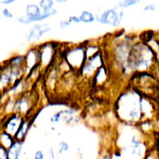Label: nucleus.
<instances>
[{"instance_id": "26", "label": "nucleus", "mask_w": 159, "mask_h": 159, "mask_svg": "<svg viewBox=\"0 0 159 159\" xmlns=\"http://www.w3.org/2000/svg\"><path fill=\"white\" fill-rule=\"evenodd\" d=\"M4 103V97H3V92H0V112H1L2 106Z\"/></svg>"}, {"instance_id": "15", "label": "nucleus", "mask_w": 159, "mask_h": 159, "mask_svg": "<svg viewBox=\"0 0 159 159\" xmlns=\"http://www.w3.org/2000/svg\"><path fill=\"white\" fill-rule=\"evenodd\" d=\"M25 12L27 16L29 17H32V16H36V15L40 14L42 13V10L39 9V7H38L37 3H35V2H31V3H28L27 6L25 7Z\"/></svg>"}, {"instance_id": "18", "label": "nucleus", "mask_w": 159, "mask_h": 159, "mask_svg": "<svg viewBox=\"0 0 159 159\" xmlns=\"http://www.w3.org/2000/svg\"><path fill=\"white\" fill-rule=\"evenodd\" d=\"M69 148H70V144H69L67 141L61 140L60 142L57 143V148H56V151H57L58 155H61V154L67 153L69 151Z\"/></svg>"}, {"instance_id": "21", "label": "nucleus", "mask_w": 159, "mask_h": 159, "mask_svg": "<svg viewBox=\"0 0 159 159\" xmlns=\"http://www.w3.org/2000/svg\"><path fill=\"white\" fill-rule=\"evenodd\" d=\"M57 155H58L57 151H55L54 148H53V147L48 148V158H49V159H56Z\"/></svg>"}, {"instance_id": "29", "label": "nucleus", "mask_w": 159, "mask_h": 159, "mask_svg": "<svg viewBox=\"0 0 159 159\" xmlns=\"http://www.w3.org/2000/svg\"><path fill=\"white\" fill-rule=\"evenodd\" d=\"M1 17H2V16H1V14H0V18H1Z\"/></svg>"}, {"instance_id": "10", "label": "nucleus", "mask_w": 159, "mask_h": 159, "mask_svg": "<svg viewBox=\"0 0 159 159\" xmlns=\"http://www.w3.org/2000/svg\"><path fill=\"white\" fill-rule=\"evenodd\" d=\"M14 84L12 68L6 61L0 64V92H4Z\"/></svg>"}, {"instance_id": "3", "label": "nucleus", "mask_w": 159, "mask_h": 159, "mask_svg": "<svg viewBox=\"0 0 159 159\" xmlns=\"http://www.w3.org/2000/svg\"><path fill=\"white\" fill-rule=\"evenodd\" d=\"M61 55V58L69 66V68L72 70H81L87 60L85 47L79 45L66 48V50Z\"/></svg>"}, {"instance_id": "2", "label": "nucleus", "mask_w": 159, "mask_h": 159, "mask_svg": "<svg viewBox=\"0 0 159 159\" xmlns=\"http://www.w3.org/2000/svg\"><path fill=\"white\" fill-rule=\"evenodd\" d=\"M38 50H39L40 69H42V71L47 70L51 66H53L56 58L58 57L60 43L57 42H54V40H49V42L38 45Z\"/></svg>"}, {"instance_id": "17", "label": "nucleus", "mask_w": 159, "mask_h": 159, "mask_svg": "<svg viewBox=\"0 0 159 159\" xmlns=\"http://www.w3.org/2000/svg\"><path fill=\"white\" fill-rule=\"evenodd\" d=\"M37 4L39 9L42 10V12H49L52 9H54L55 1H53V0H39Z\"/></svg>"}, {"instance_id": "5", "label": "nucleus", "mask_w": 159, "mask_h": 159, "mask_svg": "<svg viewBox=\"0 0 159 159\" xmlns=\"http://www.w3.org/2000/svg\"><path fill=\"white\" fill-rule=\"evenodd\" d=\"M25 117L19 114H11L7 116H1L0 119V129L7 134L15 137L18 132L20 125L24 121Z\"/></svg>"}, {"instance_id": "12", "label": "nucleus", "mask_w": 159, "mask_h": 159, "mask_svg": "<svg viewBox=\"0 0 159 159\" xmlns=\"http://www.w3.org/2000/svg\"><path fill=\"white\" fill-rule=\"evenodd\" d=\"M25 142L15 140V142L7 148V159H21Z\"/></svg>"}, {"instance_id": "28", "label": "nucleus", "mask_w": 159, "mask_h": 159, "mask_svg": "<svg viewBox=\"0 0 159 159\" xmlns=\"http://www.w3.org/2000/svg\"><path fill=\"white\" fill-rule=\"evenodd\" d=\"M155 9H156V7L152 4V6H147V7H144V11H154Z\"/></svg>"}, {"instance_id": "14", "label": "nucleus", "mask_w": 159, "mask_h": 159, "mask_svg": "<svg viewBox=\"0 0 159 159\" xmlns=\"http://www.w3.org/2000/svg\"><path fill=\"white\" fill-rule=\"evenodd\" d=\"M14 142H15V138L13 136L7 134L6 132L0 129V147L7 150Z\"/></svg>"}, {"instance_id": "4", "label": "nucleus", "mask_w": 159, "mask_h": 159, "mask_svg": "<svg viewBox=\"0 0 159 159\" xmlns=\"http://www.w3.org/2000/svg\"><path fill=\"white\" fill-rule=\"evenodd\" d=\"M48 121L52 125L60 124V123L64 125H72L79 121V115L74 108L66 107L52 112L49 116Z\"/></svg>"}, {"instance_id": "24", "label": "nucleus", "mask_w": 159, "mask_h": 159, "mask_svg": "<svg viewBox=\"0 0 159 159\" xmlns=\"http://www.w3.org/2000/svg\"><path fill=\"white\" fill-rule=\"evenodd\" d=\"M70 21H69L68 19H65V20H61V21H60V24H58V25H60L61 29H66V28L70 27Z\"/></svg>"}, {"instance_id": "1", "label": "nucleus", "mask_w": 159, "mask_h": 159, "mask_svg": "<svg viewBox=\"0 0 159 159\" xmlns=\"http://www.w3.org/2000/svg\"><path fill=\"white\" fill-rule=\"evenodd\" d=\"M37 98L38 97L34 89H30L21 96L12 99L13 112L19 114L24 117H32L37 105Z\"/></svg>"}, {"instance_id": "23", "label": "nucleus", "mask_w": 159, "mask_h": 159, "mask_svg": "<svg viewBox=\"0 0 159 159\" xmlns=\"http://www.w3.org/2000/svg\"><path fill=\"white\" fill-rule=\"evenodd\" d=\"M68 20L70 21V24H80V22H81L80 17L76 16V15H71V16H69Z\"/></svg>"}, {"instance_id": "7", "label": "nucleus", "mask_w": 159, "mask_h": 159, "mask_svg": "<svg viewBox=\"0 0 159 159\" xmlns=\"http://www.w3.org/2000/svg\"><path fill=\"white\" fill-rule=\"evenodd\" d=\"M33 84L29 82L27 80V78L21 79V80H18L17 82H15L13 85L7 89V91L3 92V97H4V100L6 99H15L17 97L21 96V94L25 93L27 91H29Z\"/></svg>"}, {"instance_id": "6", "label": "nucleus", "mask_w": 159, "mask_h": 159, "mask_svg": "<svg viewBox=\"0 0 159 159\" xmlns=\"http://www.w3.org/2000/svg\"><path fill=\"white\" fill-rule=\"evenodd\" d=\"M123 18V12L118 11L116 7L109 9L106 11L102 12L99 16L96 17V20L100 24L103 25H109L112 27H118L122 21Z\"/></svg>"}, {"instance_id": "13", "label": "nucleus", "mask_w": 159, "mask_h": 159, "mask_svg": "<svg viewBox=\"0 0 159 159\" xmlns=\"http://www.w3.org/2000/svg\"><path fill=\"white\" fill-rule=\"evenodd\" d=\"M7 63L10 67L14 68H25V61L24 54H14L9 60H7Z\"/></svg>"}, {"instance_id": "27", "label": "nucleus", "mask_w": 159, "mask_h": 159, "mask_svg": "<svg viewBox=\"0 0 159 159\" xmlns=\"http://www.w3.org/2000/svg\"><path fill=\"white\" fill-rule=\"evenodd\" d=\"M14 2H15L14 0H2L1 3L4 4V6H11V4H13Z\"/></svg>"}, {"instance_id": "16", "label": "nucleus", "mask_w": 159, "mask_h": 159, "mask_svg": "<svg viewBox=\"0 0 159 159\" xmlns=\"http://www.w3.org/2000/svg\"><path fill=\"white\" fill-rule=\"evenodd\" d=\"M79 17L81 22H84V24H91L96 21V15L90 11H83Z\"/></svg>"}, {"instance_id": "20", "label": "nucleus", "mask_w": 159, "mask_h": 159, "mask_svg": "<svg viewBox=\"0 0 159 159\" xmlns=\"http://www.w3.org/2000/svg\"><path fill=\"white\" fill-rule=\"evenodd\" d=\"M32 159H46V155L43 150H36L33 153Z\"/></svg>"}, {"instance_id": "11", "label": "nucleus", "mask_w": 159, "mask_h": 159, "mask_svg": "<svg viewBox=\"0 0 159 159\" xmlns=\"http://www.w3.org/2000/svg\"><path fill=\"white\" fill-rule=\"evenodd\" d=\"M34 122V118L32 117H25L24 121H22L21 125H20L18 132H17L16 136H15V140L17 141H21V142H25V139L29 136V133L31 130V127L33 125Z\"/></svg>"}, {"instance_id": "19", "label": "nucleus", "mask_w": 159, "mask_h": 159, "mask_svg": "<svg viewBox=\"0 0 159 159\" xmlns=\"http://www.w3.org/2000/svg\"><path fill=\"white\" fill-rule=\"evenodd\" d=\"M1 16L6 17L7 19H12L13 17H14V14L12 13L11 10H9L7 7H4V9H2V11H1Z\"/></svg>"}, {"instance_id": "22", "label": "nucleus", "mask_w": 159, "mask_h": 159, "mask_svg": "<svg viewBox=\"0 0 159 159\" xmlns=\"http://www.w3.org/2000/svg\"><path fill=\"white\" fill-rule=\"evenodd\" d=\"M138 1H135V0H129V1H122L120 2L119 4H118V7H130L133 6V4H136Z\"/></svg>"}, {"instance_id": "9", "label": "nucleus", "mask_w": 159, "mask_h": 159, "mask_svg": "<svg viewBox=\"0 0 159 159\" xmlns=\"http://www.w3.org/2000/svg\"><path fill=\"white\" fill-rule=\"evenodd\" d=\"M25 71L27 74L32 71L33 69L40 67L39 66V50L38 45H34L30 47L25 53ZM25 74V75H27Z\"/></svg>"}, {"instance_id": "25", "label": "nucleus", "mask_w": 159, "mask_h": 159, "mask_svg": "<svg viewBox=\"0 0 159 159\" xmlns=\"http://www.w3.org/2000/svg\"><path fill=\"white\" fill-rule=\"evenodd\" d=\"M0 159H7V151L2 147H0Z\"/></svg>"}, {"instance_id": "8", "label": "nucleus", "mask_w": 159, "mask_h": 159, "mask_svg": "<svg viewBox=\"0 0 159 159\" xmlns=\"http://www.w3.org/2000/svg\"><path fill=\"white\" fill-rule=\"evenodd\" d=\"M51 30H52V27L47 22H39V24L33 25V27L30 28L25 34V42H38Z\"/></svg>"}]
</instances>
